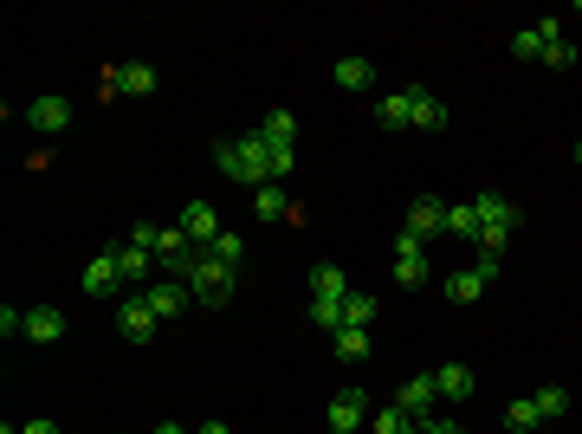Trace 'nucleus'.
<instances>
[{"mask_svg": "<svg viewBox=\"0 0 582 434\" xmlns=\"http://www.w3.org/2000/svg\"><path fill=\"white\" fill-rule=\"evenodd\" d=\"M143 298H149V311H156V318L169 324L175 311L188 305V286H182V279H149V286H143Z\"/></svg>", "mask_w": 582, "mask_h": 434, "instance_id": "11", "label": "nucleus"}, {"mask_svg": "<svg viewBox=\"0 0 582 434\" xmlns=\"http://www.w3.org/2000/svg\"><path fill=\"white\" fill-rule=\"evenodd\" d=\"M544 59H550V65H576V46H570V39H557V46H550Z\"/></svg>", "mask_w": 582, "mask_h": 434, "instance_id": "36", "label": "nucleus"}, {"mask_svg": "<svg viewBox=\"0 0 582 434\" xmlns=\"http://www.w3.org/2000/svg\"><path fill=\"white\" fill-rule=\"evenodd\" d=\"M201 260H214V266H233V273H240V266H246V240H240V234H233V227H227V234H220L214 247L201 253Z\"/></svg>", "mask_w": 582, "mask_h": 434, "instance_id": "21", "label": "nucleus"}, {"mask_svg": "<svg viewBox=\"0 0 582 434\" xmlns=\"http://www.w3.org/2000/svg\"><path fill=\"white\" fill-rule=\"evenodd\" d=\"M447 234L479 240V214H473V201H453V208H447Z\"/></svg>", "mask_w": 582, "mask_h": 434, "instance_id": "25", "label": "nucleus"}, {"mask_svg": "<svg viewBox=\"0 0 582 434\" xmlns=\"http://www.w3.org/2000/svg\"><path fill=\"white\" fill-rule=\"evenodd\" d=\"M272 149V175H291L298 169V143H266Z\"/></svg>", "mask_w": 582, "mask_h": 434, "instance_id": "32", "label": "nucleus"}, {"mask_svg": "<svg viewBox=\"0 0 582 434\" xmlns=\"http://www.w3.org/2000/svg\"><path fill=\"white\" fill-rule=\"evenodd\" d=\"M0 331H7V337H26V311H13V305H0Z\"/></svg>", "mask_w": 582, "mask_h": 434, "instance_id": "34", "label": "nucleus"}, {"mask_svg": "<svg viewBox=\"0 0 582 434\" xmlns=\"http://www.w3.org/2000/svg\"><path fill=\"white\" fill-rule=\"evenodd\" d=\"M537 415H544V422H557V415H570V389H557V383H550V389H537Z\"/></svg>", "mask_w": 582, "mask_h": 434, "instance_id": "27", "label": "nucleus"}, {"mask_svg": "<svg viewBox=\"0 0 582 434\" xmlns=\"http://www.w3.org/2000/svg\"><path fill=\"white\" fill-rule=\"evenodd\" d=\"M110 260H117V273H123V279H149V260H156V253L136 247V240H123V247H110Z\"/></svg>", "mask_w": 582, "mask_h": 434, "instance_id": "20", "label": "nucleus"}, {"mask_svg": "<svg viewBox=\"0 0 582 434\" xmlns=\"http://www.w3.org/2000/svg\"><path fill=\"white\" fill-rule=\"evenodd\" d=\"M330 78H337L343 91H369V85H376V65H369L363 52H350V59H337V72H330Z\"/></svg>", "mask_w": 582, "mask_h": 434, "instance_id": "15", "label": "nucleus"}, {"mask_svg": "<svg viewBox=\"0 0 582 434\" xmlns=\"http://www.w3.org/2000/svg\"><path fill=\"white\" fill-rule=\"evenodd\" d=\"M233 279H240V273H233V266L194 260V273L182 279V286H188V298H201V305H227V298H233Z\"/></svg>", "mask_w": 582, "mask_h": 434, "instance_id": "3", "label": "nucleus"}, {"mask_svg": "<svg viewBox=\"0 0 582 434\" xmlns=\"http://www.w3.org/2000/svg\"><path fill=\"white\" fill-rule=\"evenodd\" d=\"M130 240H136V247H149V253H156V240H162V227H156V221H136V227H130Z\"/></svg>", "mask_w": 582, "mask_h": 434, "instance_id": "33", "label": "nucleus"}, {"mask_svg": "<svg viewBox=\"0 0 582 434\" xmlns=\"http://www.w3.org/2000/svg\"><path fill=\"white\" fill-rule=\"evenodd\" d=\"M149 434H194V428H182V422H156Z\"/></svg>", "mask_w": 582, "mask_h": 434, "instance_id": "39", "label": "nucleus"}, {"mask_svg": "<svg viewBox=\"0 0 582 434\" xmlns=\"http://www.w3.org/2000/svg\"><path fill=\"white\" fill-rule=\"evenodd\" d=\"M343 324H356V331H369V324H376V298L350 286V298H343Z\"/></svg>", "mask_w": 582, "mask_h": 434, "instance_id": "24", "label": "nucleus"}, {"mask_svg": "<svg viewBox=\"0 0 582 434\" xmlns=\"http://www.w3.org/2000/svg\"><path fill=\"white\" fill-rule=\"evenodd\" d=\"M376 117H382V130H414V91H388Z\"/></svg>", "mask_w": 582, "mask_h": 434, "instance_id": "17", "label": "nucleus"}, {"mask_svg": "<svg viewBox=\"0 0 582 434\" xmlns=\"http://www.w3.org/2000/svg\"><path fill=\"white\" fill-rule=\"evenodd\" d=\"M20 434H65V428H59V422H46V415H39V422H26Z\"/></svg>", "mask_w": 582, "mask_h": 434, "instance_id": "38", "label": "nucleus"}, {"mask_svg": "<svg viewBox=\"0 0 582 434\" xmlns=\"http://www.w3.org/2000/svg\"><path fill=\"white\" fill-rule=\"evenodd\" d=\"M395 279H401V286H427V260H421V253H401V260H395Z\"/></svg>", "mask_w": 582, "mask_h": 434, "instance_id": "29", "label": "nucleus"}, {"mask_svg": "<svg viewBox=\"0 0 582 434\" xmlns=\"http://www.w3.org/2000/svg\"><path fill=\"white\" fill-rule=\"evenodd\" d=\"M492 279H498V253H479V266H460V273L447 279V298H453V305H473Z\"/></svg>", "mask_w": 582, "mask_h": 434, "instance_id": "5", "label": "nucleus"}, {"mask_svg": "<svg viewBox=\"0 0 582 434\" xmlns=\"http://www.w3.org/2000/svg\"><path fill=\"white\" fill-rule=\"evenodd\" d=\"M511 52H518L524 65H537V59H544V52H550V39H544V33H537V26H531V33H518V39H511Z\"/></svg>", "mask_w": 582, "mask_h": 434, "instance_id": "28", "label": "nucleus"}, {"mask_svg": "<svg viewBox=\"0 0 582 434\" xmlns=\"http://www.w3.org/2000/svg\"><path fill=\"white\" fill-rule=\"evenodd\" d=\"M473 214H479V247L485 253H505V240H511V227H518V201H505V195H485L473 201Z\"/></svg>", "mask_w": 582, "mask_h": 434, "instance_id": "2", "label": "nucleus"}, {"mask_svg": "<svg viewBox=\"0 0 582 434\" xmlns=\"http://www.w3.org/2000/svg\"><path fill=\"white\" fill-rule=\"evenodd\" d=\"M214 169L233 175V182H246V188H266L272 182V149H266L259 130H246V137H220L214 143Z\"/></svg>", "mask_w": 582, "mask_h": 434, "instance_id": "1", "label": "nucleus"}, {"mask_svg": "<svg viewBox=\"0 0 582 434\" xmlns=\"http://www.w3.org/2000/svg\"><path fill=\"white\" fill-rule=\"evenodd\" d=\"M26 337H33V344H59V337H65V318H59L52 305L26 311Z\"/></svg>", "mask_w": 582, "mask_h": 434, "instance_id": "19", "label": "nucleus"}, {"mask_svg": "<svg viewBox=\"0 0 582 434\" xmlns=\"http://www.w3.org/2000/svg\"><path fill=\"white\" fill-rule=\"evenodd\" d=\"M408 234H421V240H434V234H447V201H434V195H421L408 208Z\"/></svg>", "mask_w": 582, "mask_h": 434, "instance_id": "12", "label": "nucleus"}, {"mask_svg": "<svg viewBox=\"0 0 582 434\" xmlns=\"http://www.w3.org/2000/svg\"><path fill=\"white\" fill-rule=\"evenodd\" d=\"M194 434H233V428H227V422H201Z\"/></svg>", "mask_w": 582, "mask_h": 434, "instance_id": "40", "label": "nucleus"}, {"mask_svg": "<svg viewBox=\"0 0 582 434\" xmlns=\"http://www.w3.org/2000/svg\"><path fill=\"white\" fill-rule=\"evenodd\" d=\"M26 124H33L39 137H59V130L72 124V104H65L59 91H46V98H33V104H26Z\"/></svg>", "mask_w": 582, "mask_h": 434, "instance_id": "9", "label": "nucleus"}, {"mask_svg": "<svg viewBox=\"0 0 582 434\" xmlns=\"http://www.w3.org/2000/svg\"><path fill=\"white\" fill-rule=\"evenodd\" d=\"M414 434H453V422H434V415H427V422H414Z\"/></svg>", "mask_w": 582, "mask_h": 434, "instance_id": "37", "label": "nucleus"}, {"mask_svg": "<svg viewBox=\"0 0 582 434\" xmlns=\"http://www.w3.org/2000/svg\"><path fill=\"white\" fill-rule=\"evenodd\" d=\"M408 91H414V130H447V104L421 85H408Z\"/></svg>", "mask_w": 582, "mask_h": 434, "instance_id": "18", "label": "nucleus"}, {"mask_svg": "<svg viewBox=\"0 0 582 434\" xmlns=\"http://www.w3.org/2000/svg\"><path fill=\"white\" fill-rule=\"evenodd\" d=\"M253 214H259V221H291V201L279 195V182L253 188Z\"/></svg>", "mask_w": 582, "mask_h": 434, "instance_id": "22", "label": "nucleus"}, {"mask_svg": "<svg viewBox=\"0 0 582 434\" xmlns=\"http://www.w3.org/2000/svg\"><path fill=\"white\" fill-rule=\"evenodd\" d=\"M434 402H440V383H434V376H408V383L395 389V409L414 415V422H427V415H434Z\"/></svg>", "mask_w": 582, "mask_h": 434, "instance_id": "8", "label": "nucleus"}, {"mask_svg": "<svg viewBox=\"0 0 582 434\" xmlns=\"http://www.w3.org/2000/svg\"><path fill=\"white\" fill-rule=\"evenodd\" d=\"M576 20H582V7H576Z\"/></svg>", "mask_w": 582, "mask_h": 434, "instance_id": "42", "label": "nucleus"}, {"mask_svg": "<svg viewBox=\"0 0 582 434\" xmlns=\"http://www.w3.org/2000/svg\"><path fill=\"white\" fill-rule=\"evenodd\" d=\"M149 91H156V65L143 59H123L104 72V98H149Z\"/></svg>", "mask_w": 582, "mask_h": 434, "instance_id": "4", "label": "nucleus"}, {"mask_svg": "<svg viewBox=\"0 0 582 434\" xmlns=\"http://www.w3.org/2000/svg\"><path fill=\"white\" fill-rule=\"evenodd\" d=\"M259 137H266V143H298V117H291V111H272L266 124H259Z\"/></svg>", "mask_w": 582, "mask_h": 434, "instance_id": "26", "label": "nucleus"}, {"mask_svg": "<svg viewBox=\"0 0 582 434\" xmlns=\"http://www.w3.org/2000/svg\"><path fill=\"white\" fill-rule=\"evenodd\" d=\"M576 162H582V143H576Z\"/></svg>", "mask_w": 582, "mask_h": 434, "instance_id": "41", "label": "nucleus"}, {"mask_svg": "<svg viewBox=\"0 0 582 434\" xmlns=\"http://www.w3.org/2000/svg\"><path fill=\"white\" fill-rule=\"evenodd\" d=\"M117 324H123V337H130V344H149V337L162 331V318L149 311V298H143V292H136V298H123V305H117Z\"/></svg>", "mask_w": 582, "mask_h": 434, "instance_id": "7", "label": "nucleus"}, {"mask_svg": "<svg viewBox=\"0 0 582 434\" xmlns=\"http://www.w3.org/2000/svg\"><path fill=\"white\" fill-rule=\"evenodd\" d=\"M401 253H427V240H421V234H408V227H401V234H395V260H401Z\"/></svg>", "mask_w": 582, "mask_h": 434, "instance_id": "35", "label": "nucleus"}, {"mask_svg": "<svg viewBox=\"0 0 582 434\" xmlns=\"http://www.w3.org/2000/svg\"><path fill=\"white\" fill-rule=\"evenodd\" d=\"M117 279H123V273H117V260H110V253H97V260L85 266V279H78V286H85L91 298H110V292H117Z\"/></svg>", "mask_w": 582, "mask_h": 434, "instance_id": "14", "label": "nucleus"}, {"mask_svg": "<svg viewBox=\"0 0 582 434\" xmlns=\"http://www.w3.org/2000/svg\"><path fill=\"white\" fill-rule=\"evenodd\" d=\"M330 434H337V428H330Z\"/></svg>", "mask_w": 582, "mask_h": 434, "instance_id": "43", "label": "nucleus"}, {"mask_svg": "<svg viewBox=\"0 0 582 434\" xmlns=\"http://www.w3.org/2000/svg\"><path fill=\"white\" fill-rule=\"evenodd\" d=\"M376 434H414V415H401L395 402H388V409H376Z\"/></svg>", "mask_w": 582, "mask_h": 434, "instance_id": "30", "label": "nucleus"}, {"mask_svg": "<svg viewBox=\"0 0 582 434\" xmlns=\"http://www.w3.org/2000/svg\"><path fill=\"white\" fill-rule=\"evenodd\" d=\"M537 422H544V415H537V402H531V396H518V402L505 409V428H537Z\"/></svg>", "mask_w": 582, "mask_h": 434, "instance_id": "31", "label": "nucleus"}, {"mask_svg": "<svg viewBox=\"0 0 582 434\" xmlns=\"http://www.w3.org/2000/svg\"><path fill=\"white\" fill-rule=\"evenodd\" d=\"M434 383H440V396H447V402H473L479 396V376L466 370V363H440Z\"/></svg>", "mask_w": 582, "mask_h": 434, "instance_id": "13", "label": "nucleus"}, {"mask_svg": "<svg viewBox=\"0 0 582 434\" xmlns=\"http://www.w3.org/2000/svg\"><path fill=\"white\" fill-rule=\"evenodd\" d=\"M311 298L343 305V298H350V273H343V266H317V273H311Z\"/></svg>", "mask_w": 582, "mask_h": 434, "instance_id": "16", "label": "nucleus"}, {"mask_svg": "<svg viewBox=\"0 0 582 434\" xmlns=\"http://www.w3.org/2000/svg\"><path fill=\"white\" fill-rule=\"evenodd\" d=\"M175 227H182V234H188L201 253L214 247L220 234H227V227H220V214H214V201H188V208H182V221H175Z\"/></svg>", "mask_w": 582, "mask_h": 434, "instance_id": "6", "label": "nucleus"}, {"mask_svg": "<svg viewBox=\"0 0 582 434\" xmlns=\"http://www.w3.org/2000/svg\"><path fill=\"white\" fill-rule=\"evenodd\" d=\"M363 422H369V396H363V389H337V396H330V428L356 434Z\"/></svg>", "mask_w": 582, "mask_h": 434, "instance_id": "10", "label": "nucleus"}, {"mask_svg": "<svg viewBox=\"0 0 582 434\" xmlns=\"http://www.w3.org/2000/svg\"><path fill=\"white\" fill-rule=\"evenodd\" d=\"M330 350H337L343 363H363V357H369V331H356V324H343V331L330 337Z\"/></svg>", "mask_w": 582, "mask_h": 434, "instance_id": "23", "label": "nucleus"}]
</instances>
